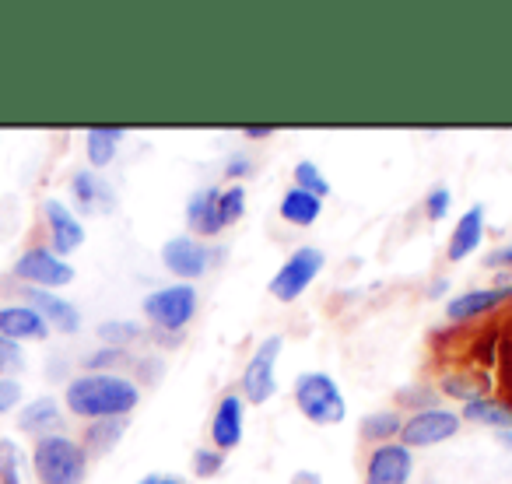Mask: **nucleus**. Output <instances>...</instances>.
<instances>
[{"instance_id":"nucleus-16","label":"nucleus","mask_w":512,"mask_h":484,"mask_svg":"<svg viewBox=\"0 0 512 484\" xmlns=\"http://www.w3.org/2000/svg\"><path fill=\"white\" fill-rule=\"evenodd\" d=\"M0 337L8 341H46L50 337V327L46 320L36 313L32 306H0Z\"/></svg>"},{"instance_id":"nucleus-30","label":"nucleus","mask_w":512,"mask_h":484,"mask_svg":"<svg viewBox=\"0 0 512 484\" xmlns=\"http://www.w3.org/2000/svg\"><path fill=\"white\" fill-rule=\"evenodd\" d=\"M442 390L449 393V397H456V400H477V397H484V383H474L470 376H446L442 379Z\"/></svg>"},{"instance_id":"nucleus-32","label":"nucleus","mask_w":512,"mask_h":484,"mask_svg":"<svg viewBox=\"0 0 512 484\" xmlns=\"http://www.w3.org/2000/svg\"><path fill=\"white\" fill-rule=\"evenodd\" d=\"M449 207H453V193H449V186H435V190L425 197L428 221H442L449 214Z\"/></svg>"},{"instance_id":"nucleus-10","label":"nucleus","mask_w":512,"mask_h":484,"mask_svg":"<svg viewBox=\"0 0 512 484\" xmlns=\"http://www.w3.org/2000/svg\"><path fill=\"white\" fill-rule=\"evenodd\" d=\"M162 264L179 281H197L207 274V246L193 235H172L162 246Z\"/></svg>"},{"instance_id":"nucleus-21","label":"nucleus","mask_w":512,"mask_h":484,"mask_svg":"<svg viewBox=\"0 0 512 484\" xmlns=\"http://www.w3.org/2000/svg\"><path fill=\"white\" fill-rule=\"evenodd\" d=\"M460 418L474 421V425H491L495 432H502V428H512V407L502 397H477L463 404Z\"/></svg>"},{"instance_id":"nucleus-34","label":"nucleus","mask_w":512,"mask_h":484,"mask_svg":"<svg viewBox=\"0 0 512 484\" xmlns=\"http://www.w3.org/2000/svg\"><path fill=\"white\" fill-rule=\"evenodd\" d=\"M22 404V383L18 379H0V414L15 411Z\"/></svg>"},{"instance_id":"nucleus-29","label":"nucleus","mask_w":512,"mask_h":484,"mask_svg":"<svg viewBox=\"0 0 512 484\" xmlns=\"http://www.w3.org/2000/svg\"><path fill=\"white\" fill-rule=\"evenodd\" d=\"M18 372H25V351L22 344L0 337V379H15Z\"/></svg>"},{"instance_id":"nucleus-37","label":"nucleus","mask_w":512,"mask_h":484,"mask_svg":"<svg viewBox=\"0 0 512 484\" xmlns=\"http://www.w3.org/2000/svg\"><path fill=\"white\" fill-rule=\"evenodd\" d=\"M274 134H278V127H242V137H249V141H267Z\"/></svg>"},{"instance_id":"nucleus-8","label":"nucleus","mask_w":512,"mask_h":484,"mask_svg":"<svg viewBox=\"0 0 512 484\" xmlns=\"http://www.w3.org/2000/svg\"><path fill=\"white\" fill-rule=\"evenodd\" d=\"M456 432H460V414L446 411V407H428V411H414L411 418H404L397 442L407 449H425L453 439Z\"/></svg>"},{"instance_id":"nucleus-23","label":"nucleus","mask_w":512,"mask_h":484,"mask_svg":"<svg viewBox=\"0 0 512 484\" xmlns=\"http://www.w3.org/2000/svg\"><path fill=\"white\" fill-rule=\"evenodd\" d=\"M123 432H127V418L92 421V425L85 428V442H81V446H85L88 456H106L109 449L123 439Z\"/></svg>"},{"instance_id":"nucleus-6","label":"nucleus","mask_w":512,"mask_h":484,"mask_svg":"<svg viewBox=\"0 0 512 484\" xmlns=\"http://www.w3.org/2000/svg\"><path fill=\"white\" fill-rule=\"evenodd\" d=\"M281 348H285V337H267V341L256 344L253 358L242 369V390H239L242 400L267 404L278 393V372H274V365H278Z\"/></svg>"},{"instance_id":"nucleus-28","label":"nucleus","mask_w":512,"mask_h":484,"mask_svg":"<svg viewBox=\"0 0 512 484\" xmlns=\"http://www.w3.org/2000/svg\"><path fill=\"white\" fill-rule=\"evenodd\" d=\"M0 484H22V449L15 439H0Z\"/></svg>"},{"instance_id":"nucleus-35","label":"nucleus","mask_w":512,"mask_h":484,"mask_svg":"<svg viewBox=\"0 0 512 484\" xmlns=\"http://www.w3.org/2000/svg\"><path fill=\"white\" fill-rule=\"evenodd\" d=\"M249 169H253V158H249V155H242V151H239V155H232V158H228V165H225V176L235 183V179L249 176Z\"/></svg>"},{"instance_id":"nucleus-17","label":"nucleus","mask_w":512,"mask_h":484,"mask_svg":"<svg viewBox=\"0 0 512 484\" xmlns=\"http://www.w3.org/2000/svg\"><path fill=\"white\" fill-rule=\"evenodd\" d=\"M481 242H484V204H474L460 214V221H456L453 235H449L446 257L453 260V264H460L463 257L481 250Z\"/></svg>"},{"instance_id":"nucleus-5","label":"nucleus","mask_w":512,"mask_h":484,"mask_svg":"<svg viewBox=\"0 0 512 484\" xmlns=\"http://www.w3.org/2000/svg\"><path fill=\"white\" fill-rule=\"evenodd\" d=\"M323 264H327V253L320 246H299L285 264L278 267V274L271 278V295L278 302H295L306 295V288L320 278Z\"/></svg>"},{"instance_id":"nucleus-7","label":"nucleus","mask_w":512,"mask_h":484,"mask_svg":"<svg viewBox=\"0 0 512 484\" xmlns=\"http://www.w3.org/2000/svg\"><path fill=\"white\" fill-rule=\"evenodd\" d=\"M15 278L29 281V288H43V292H57V288L71 285L74 267L64 257L50 250V246H32L15 260Z\"/></svg>"},{"instance_id":"nucleus-42","label":"nucleus","mask_w":512,"mask_h":484,"mask_svg":"<svg viewBox=\"0 0 512 484\" xmlns=\"http://www.w3.org/2000/svg\"><path fill=\"white\" fill-rule=\"evenodd\" d=\"M446 288H449V281H435V285L428 288V299H435V295H442V292H446Z\"/></svg>"},{"instance_id":"nucleus-41","label":"nucleus","mask_w":512,"mask_h":484,"mask_svg":"<svg viewBox=\"0 0 512 484\" xmlns=\"http://www.w3.org/2000/svg\"><path fill=\"white\" fill-rule=\"evenodd\" d=\"M495 439L502 442L505 449H512V428H502V432H495Z\"/></svg>"},{"instance_id":"nucleus-33","label":"nucleus","mask_w":512,"mask_h":484,"mask_svg":"<svg viewBox=\"0 0 512 484\" xmlns=\"http://www.w3.org/2000/svg\"><path fill=\"white\" fill-rule=\"evenodd\" d=\"M127 348H106V344H102L99 351H95V355H88V362H85V369H113V365H123L127 362Z\"/></svg>"},{"instance_id":"nucleus-3","label":"nucleus","mask_w":512,"mask_h":484,"mask_svg":"<svg viewBox=\"0 0 512 484\" xmlns=\"http://www.w3.org/2000/svg\"><path fill=\"white\" fill-rule=\"evenodd\" d=\"M295 407L306 414L313 425H341L348 404L341 397V386L334 383L330 372H302L292 386Z\"/></svg>"},{"instance_id":"nucleus-4","label":"nucleus","mask_w":512,"mask_h":484,"mask_svg":"<svg viewBox=\"0 0 512 484\" xmlns=\"http://www.w3.org/2000/svg\"><path fill=\"white\" fill-rule=\"evenodd\" d=\"M200 306V295L193 285H165L155 288V292L144 295L141 309L148 316V323L162 334H183L193 323Z\"/></svg>"},{"instance_id":"nucleus-26","label":"nucleus","mask_w":512,"mask_h":484,"mask_svg":"<svg viewBox=\"0 0 512 484\" xmlns=\"http://www.w3.org/2000/svg\"><path fill=\"white\" fill-rule=\"evenodd\" d=\"M141 334H144V327H141V323H134V320H106V323H99V341L106 344V348H127V344H134Z\"/></svg>"},{"instance_id":"nucleus-38","label":"nucleus","mask_w":512,"mask_h":484,"mask_svg":"<svg viewBox=\"0 0 512 484\" xmlns=\"http://www.w3.org/2000/svg\"><path fill=\"white\" fill-rule=\"evenodd\" d=\"M137 484H186L179 474H148V477H141Z\"/></svg>"},{"instance_id":"nucleus-24","label":"nucleus","mask_w":512,"mask_h":484,"mask_svg":"<svg viewBox=\"0 0 512 484\" xmlns=\"http://www.w3.org/2000/svg\"><path fill=\"white\" fill-rule=\"evenodd\" d=\"M400 428H404V418L397 411H376V414H365L358 432H362L365 442L372 446H383V442H397Z\"/></svg>"},{"instance_id":"nucleus-20","label":"nucleus","mask_w":512,"mask_h":484,"mask_svg":"<svg viewBox=\"0 0 512 484\" xmlns=\"http://www.w3.org/2000/svg\"><path fill=\"white\" fill-rule=\"evenodd\" d=\"M278 214L288 221V225L309 228V225H316V221H320L323 200L313 197V193H306V190H299V186H292V190H285V197H281Z\"/></svg>"},{"instance_id":"nucleus-13","label":"nucleus","mask_w":512,"mask_h":484,"mask_svg":"<svg viewBox=\"0 0 512 484\" xmlns=\"http://www.w3.org/2000/svg\"><path fill=\"white\" fill-rule=\"evenodd\" d=\"M242 414H246V400L242 393H225L214 407V418H211V442L218 453H228L242 442Z\"/></svg>"},{"instance_id":"nucleus-15","label":"nucleus","mask_w":512,"mask_h":484,"mask_svg":"<svg viewBox=\"0 0 512 484\" xmlns=\"http://www.w3.org/2000/svg\"><path fill=\"white\" fill-rule=\"evenodd\" d=\"M218 197L221 190L218 186H200V190L190 193L186 200V225H190L193 239H214L221 235V218H218Z\"/></svg>"},{"instance_id":"nucleus-39","label":"nucleus","mask_w":512,"mask_h":484,"mask_svg":"<svg viewBox=\"0 0 512 484\" xmlns=\"http://www.w3.org/2000/svg\"><path fill=\"white\" fill-rule=\"evenodd\" d=\"M292 484H323V477L313 474V470H299V474L292 477Z\"/></svg>"},{"instance_id":"nucleus-22","label":"nucleus","mask_w":512,"mask_h":484,"mask_svg":"<svg viewBox=\"0 0 512 484\" xmlns=\"http://www.w3.org/2000/svg\"><path fill=\"white\" fill-rule=\"evenodd\" d=\"M127 137V130L123 127H92L85 134V151H88V162H92V169H106L109 162L116 158V151H120V141Z\"/></svg>"},{"instance_id":"nucleus-12","label":"nucleus","mask_w":512,"mask_h":484,"mask_svg":"<svg viewBox=\"0 0 512 484\" xmlns=\"http://www.w3.org/2000/svg\"><path fill=\"white\" fill-rule=\"evenodd\" d=\"M43 211H46V221H50V242H53L50 250L57 253V257H67V253L78 250L81 242H85V225H81L78 214L57 197L43 200Z\"/></svg>"},{"instance_id":"nucleus-14","label":"nucleus","mask_w":512,"mask_h":484,"mask_svg":"<svg viewBox=\"0 0 512 484\" xmlns=\"http://www.w3.org/2000/svg\"><path fill=\"white\" fill-rule=\"evenodd\" d=\"M512 299V285H495V288H470V292H460L449 299L446 316L453 323H467L474 316H484L491 309H498L502 302Z\"/></svg>"},{"instance_id":"nucleus-40","label":"nucleus","mask_w":512,"mask_h":484,"mask_svg":"<svg viewBox=\"0 0 512 484\" xmlns=\"http://www.w3.org/2000/svg\"><path fill=\"white\" fill-rule=\"evenodd\" d=\"M505 390H509V400H505V404L512 407V355L505 358Z\"/></svg>"},{"instance_id":"nucleus-11","label":"nucleus","mask_w":512,"mask_h":484,"mask_svg":"<svg viewBox=\"0 0 512 484\" xmlns=\"http://www.w3.org/2000/svg\"><path fill=\"white\" fill-rule=\"evenodd\" d=\"M22 299L25 306H32L39 316L46 320L50 330H60V334H78L81 330V313L74 302H67L64 295L57 292H43V288H22Z\"/></svg>"},{"instance_id":"nucleus-36","label":"nucleus","mask_w":512,"mask_h":484,"mask_svg":"<svg viewBox=\"0 0 512 484\" xmlns=\"http://www.w3.org/2000/svg\"><path fill=\"white\" fill-rule=\"evenodd\" d=\"M484 264H488V267H505V271H512V246L488 253V257H484Z\"/></svg>"},{"instance_id":"nucleus-27","label":"nucleus","mask_w":512,"mask_h":484,"mask_svg":"<svg viewBox=\"0 0 512 484\" xmlns=\"http://www.w3.org/2000/svg\"><path fill=\"white\" fill-rule=\"evenodd\" d=\"M218 218H221V225H225V228L246 218V186L232 183V186H225V190H221V197H218Z\"/></svg>"},{"instance_id":"nucleus-25","label":"nucleus","mask_w":512,"mask_h":484,"mask_svg":"<svg viewBox=\"0 0 512 484\" xmlns=\"http://www.w3.org/2000/svg\"><path fill=\"white\" fill-rule=\"evenodd\" d=\"M292 176H295V186L299 190H306V193H313V197H320V200H327L330 193V179L323 176V169L316 162H309V158H302L299 165L292 169Z\"/></svg>"},{"instance_id":"nucleus-2","label":"nucleus","mask_w":512,"mask_h":484,"mask_svg":"<svg viewBox=\"0 0 512 484\" xmlns=\"http://www.w3.org/2000/svg\"><path fill=\"white\" fill-rule=\"evenodd\" d=\"M32 467H36L39 484H85L88 453L78 439L64 432L43 435L32 449Z\"/></svg>"},{"instance_id":"nucleus-9","label":"nucleus","mask_w":512,"mask_h":484,"mask_svg":"<svg viewBox=\"0 0 512 484\" xmlns=\"http://www.w3.org/2000/svg\"><path fill=\"white\" fill-rule=\"evenodd\" d=\"M414 474V453L400 442H383L372 446L365 460V484H411Z\"/></svg>"},{"instance_id":"nucleus-31","label":"nucleus","mask_w":512,"mask_h":484,"mask_svg":"<svg viewBox=\"0 0 512 484\" xmlns=\"http://www.w3.org/2000/svg\"><path fill=\"white\" fill-rule=\"evenodd\" d=\"M221 467H225V453H218V449H193V474L197 477H214L221 474Z\"/></svg>"},{"instance_id":"nucleus-19","label":"nucleus","mask_w":512,"mask_h":484,"mask_svg":"<svg viewBox=\"0 0 512 484\" xmlns=\"http://www.w3.org/2000/svg\"><path fill=\"white\" fill-rule=\"evenodd\" d=\"M18 428L29 435H57L60 428H64V411H60L57 397H36L29 400V404L22 407V414H18Z\"/></svg>"},{"instance_id":"nucleus-18","label":"nucleus","mask_w":512,"mask_h":484,"mask_svg":"<svg viewBox=\"0 0 512 484\" xmlns=\"http://www.w3.org/2000/svg\"><path fill=\"white\" fill-rule=\"evenodd\" d=\"M71 193H74V200H78V207L85 214H92V211H113V207H116L113 186H109L106 179H102L99 172H92V169L74 172V176H71Z\"/></svg>"},{"instance_id":"nucleus-1","label":"nucleus","mask_w":512,"mask_h":484,"mask_svg":"<svg viewBox=\"0 0 512 484\" xmlns=\"http://www.w3.org/2000/svg\"><path fill=\"white\" fill-rule=\"evenodd\" d=\"M64 404L71 414L88 421L127 418L141 404V386L127 376H116V372H85V376L67 383Z\"/></svg>"}]
</instances>
